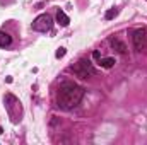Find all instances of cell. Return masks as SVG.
<instances>
[{"label": "cell", "mask_w": 147, "mask_h": 145, "mask_svg": "<svg viewBox=\"0 0 147 145\" xmlns=\"http://www.w3.org/2000/svg\"><path fill=\"white\" fill-rule=\"evenodd\" d=\"M10 44H12V38L9 36L7 33L0 31V48H7V46H10Z\"/></svg>", "instance_id": "8"}, {"label": "cell", "mask_w": 147, "mask_h": 145, "mask_svg": "<svg viewBox=\"0 0 147 145\" xmlns=\"http://www.w3.org/2000/svg\"><path fill=\"white\" fill-rule=\"evenodd\" d=\"M70 70H72L77 77H80V79H89V77L96 75V68H94L92 63L87 62V60H79L77 63H74L72 67H70Z\"/></svg>", "instance_id": "3"}, {"label": "cell", "mask_w": 147, "mask_h": 145, "mask_svg": "<svg viewBox=\"0 0 147 145\" xmlns=\"http://www.w3.org/2000/svg\"><path fill=\"white\" fill-rule=\"evenodd\" d=\"M57 22H58L62 28H67L69 22H70V19L67 17V14H65L63 10H58V12H57Z\"/></svg>", "instance_id": "7"}, {"label": "cell", "mask_w": 147, "mask_h": 145, "mask_svg": "<svg viewBox=\"0 0 147 145\" xmlns=\"http://www.w3.org/2000/svg\"><path fill=\"white\" fill-rule=\"evenodd\" d=\"M132 43H134V48H135L137 51L146 50V44H147L146 29H135V31L132 33Z\"/></svg>", "instance_id": "5"}, {"label": "cell", "mask_w": 147, "mask_h": 145, "mask_svg": "<svg viewBox=\"0 0 147 145\" xmlns=\"http://www.w3.org/2000/svg\"><path fill=\"white\" fill-rule=\"evenodd\" d=\"M116 15H118V10H116V9H110V10L105 14L106 19H113V17H116Z\"/></svg>", "instance_id": "10"}, {"label": "cell", "mask_w": 147, "mask_h": 145, "mask_svg": "<svg viewBox=\"0 0 147 145\" xmlns=\"http://www.w3.org/2000/svg\"><path fill=\"white\" fill-rule=\"evenodd\" d=\"M110 44L115 48V50H116V51H118V53H121V55L127 51L125 43H121V41H120V39H116V38H111V39H110Z\"/></svg>", "instance_id": "6"}, {"label": "cell", "mask_w": 147, "mask_h": 145, "mask_svg": "<svg viewBox=\"0 0 147 145\" xmlns=\"http://www.w3.org/2000/svg\"><path fill=\"white\" fill-rule=\"evenodd\" d=\"M115 63H116L115 58H99V65H101L103 68H111Z\"/></svg>", "instance_id": "9"}, {"label": "cell", "mask_w": 147, "mask_h": 145, "mask_svg": "<svg viewBox=\"0 0 147 145\" xmlns=\"http://www.w3.org/2000/svg\"><path fill=\"white\" fill-rule=\"evenodd\" d=\"M2 132H3V130H2V126H0V133H2Z\"/></svg>", "instance_id": "13"}, {"label": "cell", "mask_w": 147, "mask_h": 145, "mask_svg": "<svg viewBox=\"0 0 147 145\" xmlns=\"http://www.w3.org/2000/svg\"><path fill=\"white\" fill-rule=\"evenodd\" d=\"M55 56H57V58L65 56V48H58V50H57V53H55Z\"/></svg>", "instance_id": "11"}, {"label": "cell", "mask_w": 147, "mask_h": 145, "mask_svg": "<svg viewBox=\"0 0 147 145\" xmlns=\"http://www.w3.org/2000/svg\"><path fill=\"white\" fill-rule=\"evenodd\" d=\"M5 108H7L9 116L12 118V121H19L21 119V116H22V106H21V101L16 96H12V94L5 96Z\"/></svg>", "instance_id": "2"}, {"label": "cell", "mask_w": 147, "mask_h": 145, "mask_svg": "<svg viewBox=\"0 0 147 145\" xmlns=\"http://www.w3.org/2000/svg\"><path fill=\"white\" fill-rule=\"evenodd\" d=\"M84 87L77 85L75 82H63L58 87V94H57V104L58 108L65 109H74L84 97Z\"/></svg>", "instance_id": "1"}, {"label": "cell", "mask_w": 147, "mask_h": 145, "mask_svg": "<svg viewBox=\"0 0 147 145\" xmlns=\"http://www.w3.org/2000/svg\"><path fill=\"white\" fill-rule=\"evenodd\" d=\"M51 26H53V21H51V17L48 14H41V15H38L36 19L33 21V29L34 31H39V33L50 31Z\"/></svg>", "instance_id": "4"}, {"label": "cell", "mask_w": 147, "mask_h": 145, "mask_svg": "<svg viewBox=\"0 0 147 145\" xmlns=\"http://www.w3.org/2000/svg\"><path fill=\"white\" fill-rule=\"evenodd\" d=\"M94 58H98V60L101 58V55H99V51H94Z\"/></svg>", "instance_id": "12"}]
</instances>
